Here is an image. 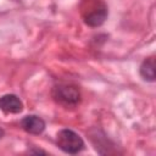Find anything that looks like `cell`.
I'll use <instances>...</instances> for the list:
<instances>
[{
	"label": "cell",
	"instance_id": "8992f818",
	"mask_svg": "<svg viewBox=\"0 0 156 156\" xmlns=\"http://www.w3.org/2000/svg\"><path fill=\"white\" fill-rule=\"evenodd\" d=\"M140 76L149 82L155 80V60L154 57H149L144 60V62L140 66Z\"/></svg>",
	"mask_w": 156,
	"mask_h": 156
},
{
	"label": "cell",
	"instance_id": "5b68a950",
	"mask_svg": "<svg viewBox=\"0 0 156 156\" xmlns=\"http://www.w3.org/2000/svg\"><path fill=\"white\" fill-rule=\"evenodd\" d=\"M21 126L29 134H40L45 129V122L35 115L26 116L21 121Z\"/></svg>",
	"mask_w": 156,
	"mask_h": 156
},
{
	"label": "cell",
	"instance_id": "277c9868",
	"mask_svg": "<svg viewBox=\"0 0 156 156\" xmlns=\"http://www.w3.org/2000/svg\"><path fill=\"white\" fill-rule=\"evenodd\" d=\"M23 108V104L17 95L6 94L0 98V110L5 113H20Z\"/></svg>",
	"mask_w": 156,
	"mask_h": 156
},
{
	"label": "cell",
	"instance_id": "3957f363",
	"mask_svg": "<svg viewBox=\"0 0 156 156\" xmlns=\"http://www.w3.org/2000/svg\"><path fill=\"white\" fill-rule=\"evenodd\" d=\"M57 146L67 154H78L84 149L83 139L71 129H62L57 133Z\"/></svg>",
	"mask_w": 156,
	"mask_h": 156
},
{
	"label": "cell",
	"instance_id": "6da1fadb",
	"mask_svg": "<svg viewBox=\"0 0 156 156\" xmlns=\"http://www.w3.org/2000/svg\"><path fill=\"white\" fill-rule=\"evenodd\" d=\"M80 13L84 22L90 27L101 26L107 18V6L104 0H83Z\"/></svg>",
	"mask_w": 156,
	"mask_h": 156
},
{
	"label": "cell",
	"instance_id": "7a4b0ae2",
	"mask_svg": "<svg viewBox=\"0 0 156 156\" xmlns=\"http://www.w3.org/2000/svg\"><path fill=\"white\" fill-rule=\"evenodd\" d=\"M54 100L65 106V107H74L80 102V93L79 89L71 84H58L52 89Z\"/></svg>",
	"mask_w": 156,
	"mask_h": 156
},
{
	"label": "cell",
	"instance_id": "52a82bcc",
	"mask_svg": "<svg viewBox=\"0 0 156 156\" xmlns=\"http://www.w3.org/2000/svg\"><path fill=\"white\" fill-rule=\"evenodd\" d=\"M2 136H4V130L0 128V138H2Z\"/></svg>",
	"mask_w": 156,
	"mask_h": 156
}]
</instances>
